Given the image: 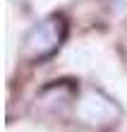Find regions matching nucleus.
<instances>
[{
    "label": "nucleus",
    "instance_id": "obj_1",
    "mask_svg": "<svg viewBox=\"0 0 127 132\" xmlns=\"http://www.w3.org/2000/svg\"><path fill=\"white\" fill-rule=\"evenodd\" d=\"M67 36V22L62 14H48L41 22H36L34 27L24 34L22 41V58L29 63H41L48 60L50 55L60 51L62 41Z\"/></svg>",
    "mask_w": 127,
    "mask_h": 132
},
{
    "label": "nucleus",
    "instance_id": "obj_2",
    "mask_svg": "<svg viewBox=\"0 0 127 132\" xmlns=\"http://www.w3.org/2000/svg\"><path fill=\"white\" fill-rule=\"evenodd\" d=\"M120 113V106L96 87H86L74 101V118L86 127H108L117 122Z\"/></svg>",
    "mask_w": 127,
    "mask_h": 132
},
{
    "label": "nucleus",
    "instance_id": "obj_3",
    "mask_svg": "<svg viewBox=\"0 0 127 132\" xmlns=\"http://www.w3.org/2000/svg\"><path fill=\"white\" fill-rule=\"evenodd\" d=\"M106 5H108L113 12H122L125 7H127V0H106Z\"/></svg>",
    "mask_w": 127,
    "mask_h": 132
}]
</instances>
